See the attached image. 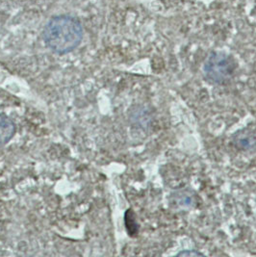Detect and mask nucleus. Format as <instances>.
<instances>
[{"label":"nucleus","mask_w":256,"mask_h":257,"mask_svg":"<svg viewBox=\"0 0 256 257\" xmlns=\"http://www.w3.org/2000/svg\"><path fill=\"white\" fill-rule=\"evenodd\" d=\"M83 27L70 16H58L47 23L44 30L47 47L57 54H67L81 44Z\"/></svg>","instance_id":"1"},{"label":"nucleus","mask_w":256,"mask_h":257,"mask_svg":"<svg viewBox=\"0 0 256 257\" xmlns=\"http://www.w3.org/2000/svg\"><path fill=\"white\" fill-rule=\"evenodd\" d=\"M236 70L232 56L223 52H213L203 65V75L207 81L215 85H222L229 81Z\"/></svg>","instance_id":"2"},{"label":"nucleus","mask_w":256,"mask_h":257,"mask_svg":"<svg viewBox=\"0 0 256 257\" xmlns=\"http://www.w3.org/2000/svg\"><path fill=\"white\" fill-rule=\"evenodd\" d=\"M233 144L239 151H250L256 147L255 133L247 128L239 130L233 136Z\"/></svg>","instance_id":"3"},{"label":"nucleus","mask_w":256,"mask_h":257,"mask_svg":"<svg viewBox=\"0 0 256 257\" xmlns=\"http://www.w3.org/2000/svg\"><path fill=\"white\" fill-rule=\"evenodd\" d=\"M16 126L12 119L6 115L0 114V147L5 146L15 134Z\"/></svg>","instance_id":"4"},{"label":"nucleus","mask_w":256,"mask_h":257,"mask_svg":"<svg viewBox=\"0 0 256 257\" xmlns=\"http://www.w3.org/2000/svg\"><path fill=\"white\" fill-rule=\"evenodd\" d=\"M124 222L127 229L128 233L131 236H134L138 233L139 226L135 218V214L132 210H127L124 216Z\"/></svg>","instance_id":"5"},{"label":"nucleus","mask_w":256,"mask_h":257,"mask_svg":"<svg viewBox=\"0 0 256 257\" xmlns=\"http://www.w3.org/2000/svg\"><path fill=\"white\" fill-rule=\"evenodd\" d=\"M203 254L201 252H198L195 249H188V250H182L177 253V256H202Z\"/></svg>","instance_id":"6"}]
</instances>
